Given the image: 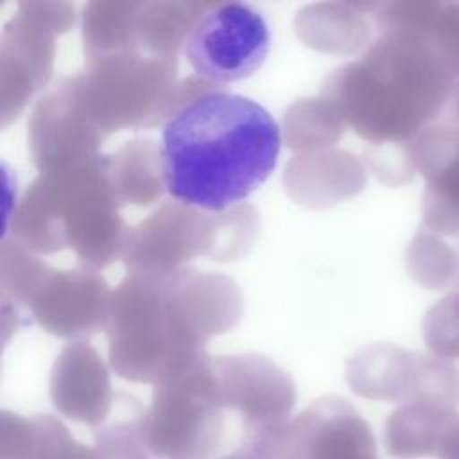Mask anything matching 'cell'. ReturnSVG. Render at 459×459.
<instances>
[{
    "instance_id": "5",
    "label": "cell",
    "mask_w": 459,
    "mask_h": 459,
    "mask_svg": "<svg viewBox=\"0 0 459 459\" xmlns=\"http://www.w3.org/2000/svg\"><path fill=\"white\" fill-rule=\"evenodd\" d=\"M256 217L249 206L203 212L170 201L129 230L124 247L127 273H169L199 255L231 260L253 244Z\"/></svg>"
},
{
    "instance_id": "6",
    "label": "cell",
    "mask_w": 459,
    "mask_h": 459,
    "mask_svg": "<svg viewBox=\"0 0 459 459\" xmlns=\"http://www.w3.org/2000/svg\"><path fill=\"white\" fill-rule=\"evenodd\" d=\"M2 292L30 310L59 337H88L106 328L113 290L88 269L56 271L18 242L2 246Z\"/></svg>"
},
{
    "instance_id": "11",
    "label": "cell",
    "mask_w": 459,
    "mask_h": 459,
    "mask_svg": "<svg viewBox=\"0 0 459 459\" xmlns=\"http://www.w3.org/2000/svg\"><path fill=\"white\" fill-rule=\"evenodd\" d=\"M452 120L459 126V86H457V90H455V95H454V99H452Z\"/></svg>"
},
{
    "instance_id": "10",
    "label": "cell",
    "mask_w": 459,
    "mask_h": 459,
    "mask_svg": "<svg viewBox=\"0 0 459 459\" xmlns=\"http://www.w3.org/2000/svg\"><path fill=\"white\" fill-rule=\"evenodd\" d=\"M427 346L441 357H459V278L448 296L436 303L423 319Z\"/></svg>"
},
{
    "instance_id": "8",
    "label": "cell",
    "mask_w": 459,
    "mask_h": 459,
    "mask_svg": "<svg viewBox=\"0 0 459 459\" xmlns=\"http://www.w3.org/2000/svg\"><path fill=\"white\" fill-rule=\"evenodd\" d=\"M412 172L427 179L423 224L436 235L459 237V126L437 120L407 149Z\"/></svg>"
},
{
    "instance_id": "3",
    "label": "cell",
    "mask_w": 459,
    "mask_h": 459,
    "mask_svg": "<svg viewBox=\"0 0 459 459\" xmlns=\"http://www.w3.org/2000/svg\"><path fill=\"white\" fill-rule=\"evenodd\" d=\"M240 294L224 276L181 267L127 273L111 294L106 335L124 377H174L203 357L204 342L238 321Z\"/></svg>"
},
{
    "instance_id": "2",
    "label": "cell",
    "mask_w": 459,
    "mask_h": 459,
    "mask_svg": "<svg viewBox=\"0 0 459 459\" xmlns=\"http://www.w3.org/2000/svg\"><path fill=\"white\" fill-rule=\"evenodd\" d=\"M378 38L357 61L335 70L323 86L330 113L359 136L389 149L411 178L409 145L452 102L459 79L429 38L391 4L377 5Z\"/></svg>"
},
{
    "instance_id": "4",
    "label": "cell",
    "mask_w": 459,
    "mask_h": 459,
    "mask_svg": "<svg viewBox=\"0 0 459 459\" xmlns=\"http://www.w3.org/2000/svg\"><path fill=\"white\" fill-rule=\"evenodd\" d=\"M108 156L72 163L30 183L13 219V240L30 253L72 249L88 271L122 258L129 230L118 213Z\"/></svg>"
},
{
    "instance_id": "7",
    "label": "cell",
    "mask_w": 459,
    "mask_h": 459,
    "mask_svg": "<svg viewBox=\"0 0 459 459\" xmlns=\"http://www.w3.org/2000/svg\"><path fill=\"white\" fill-rule=\"evenodd\" d=\"M269 48V25L258 9L246 2H219L206 4L181 50L199 79L222 88L258 72Z\"/></svg>"
},
{
    "instance_id": "9",
    "label": "cell",
    "mask_w": 459,
    "mask_h": 459,
    "mask_svg": "<svg viewBox=\"0 0 459 459\" xmlns=\"http://www.w3.org/2000/svg\"><path fill=\"white\" fill-rule=\"evenodd\" d=\"M108 172L122 206L127 203L147 206L165 190L160 143L149 138L126 142L109 154Z\"/></svg>"
},
{
    "instance_id": "1",
    "label": "cell",
    "mask_w": 459,
    "mask_h": 459,
    "mask_svg": "<svg viewBox=\"0 0 459 459\" xmlns=\"http://www.w3.org/2000/svg\"><path fill=\"white\" fill-rule=\"evenodd\" d=\"M280 149V127L262 104L188 77L161 126L165 192L203 212H228L267 181Z\"/></svg>"
}]
</instances>
